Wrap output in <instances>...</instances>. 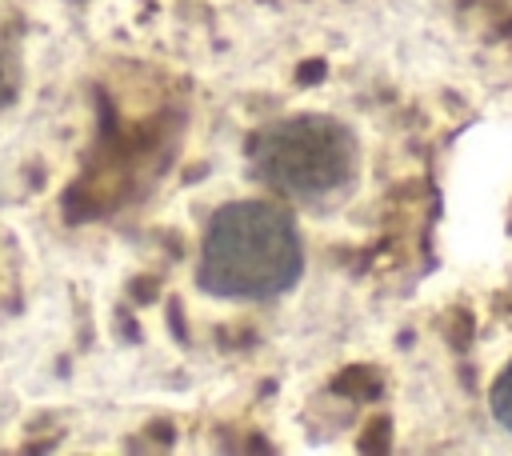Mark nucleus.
<instances>
[{
  "label": "nucleus",
  "mask_w": 512,
  "mask_h": 456,
  "mask_svg": "<svg viewBox=\"0 0 512 456\" xmlns=\"http://www.w3.org/2000/svg\"><path fill=\"white\" fill-rule=\"evenodd\" d=\"M304 260L292 212L248 196L212 212L196 252V284L216 300H280L300 284Z\"/></svg>",
  "instance_id": "obj_1"
},
{
  "label": "nucleus",
  "mask_w": 512,
  "mask_h": 456,
  "mask_svg": "<svg viewBox=\"0 0 512 456\" xmlns=\"http://www.w3.org/2000/svg\"><path fill=\"white\" fill-rule=\"evenodd\" d=\"M256 180L288 204H328L344 196L360 172L356 132L324 112L264 124L248 144Z\"/></svg>",
  "instance_id": "obj_2"
},
{
  "label": "nucleus",
  "mask_w": 512,
  "mask_h": 456,
  "mask_svg": "<svg viewBox=\"0 0 512 456\" xmlns=\"http://www.w3.org/2000/svg\"><path fill=\"white\" fill-rule=\"evenodd\" d=\"M488 412H492V420L504 428V432H512V360L504 364V372L492 380V388H488Z\"/></svg>",
  "instance_id": "obj_3"
},
{
  "label": "nucleus",
  "mask_w": 512,
  "mask_h": 456,
  "mask_svg": "<svg viewBox=\"0 0 512 456\" xmlns=\"http://www.w3.org/2000/svg\"><path fill=\"white\" fill-rule=\"evenodd\" d=\"M4 96H8V72H4V60H0V104H4Z\"/></svg>",
  "instance_id": "obj_4"
}]
</instances>
